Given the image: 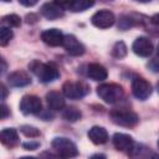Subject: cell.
I'll return each instance as SVG.
<instances>
[{"mask_svg": "<svg viewBox=\"0 0 159 159\" xmlns=\"http://www.w3.org/2000/svg\"><path fill=\"white\" fill-rule=\"evenodd\" d=\"M29 68L42 83L53 82L60 77V72L53 63H42L39 61H32L29 65Z\"/></svg>", "mask_w": 159, "mask_h": 159, "instance_id": "1", "label": "cell"}, {"mask_svg": "<svg viewBox=\"0 0 159 159\" xmlns=\"http://www.w3.org/2000/svg\"><path fill=\"white\" fill-rule=\"evenodd\" d=\"M97 94L102 101L108 104L118 103L124 97V91L122 86L117 83H102L97 87Z\"/></svg>", "mask_w": 159, "mask_h": 159, "instance_id": "2", "label": "cell"}, {"mask_svg": "<svg viewBox=\"0 0 159 159\" xmlns=\"http://www.w3.org/2000/svg\"><path fill=\"white\" fill-rule=\"evenodd\" d=\"M53 150L57 153V155L62 157V158H73L78 155V149L76 147V144L70 140L68 138L65 137H57L53 138L52 143H51Z\"/></svg>", "mask_w": 159, "mask_h": 159, "instance_id": "3", "label": "cell"}, {"mask_svg": "<svg viewBox=\"0 0 159 159\" xmlns=\"http://www.w3.org/2000/svg\"><path fill=\"white\" fill-rule=\"evenodd\" d=\"M109 117L113 123L122 127H134L139 120L137 113L128 109H113L111 111Z\"/></svg>", "mask_w": 159, "mask_h": 159, "instance_id": "4", "label": "cell"}, {"mask_svg": "<svg viewBox=\"0 0 159 159\" xmlns=\"http://www.w3.org/2000/svg\"><path fill=\"white\" fill-rule=\"evenodd\" d=\"M62 92L67 98L71 99H80L84 97L89 92V87L83 83V82H73V81H67L62 86Z\"/></svg>", "mask_w": 159, "mask_h": 159, "instance_id": "5", "label": "cell"}, {"mask_svg": "<svg viewBox=\"0 0 159 159\" xmlns=\"http://www.w3.org/2000/svg\"><path fill=\"white\" fill-rule=\"evenodd\" d=\"M132 93L135 98L145 101L152 94V84L143 77H134L132 80Z\"/></svg>", "mask_w": 159, "mask_h": 159, "instance_id": "6", "label": "cell"}, {"mask_svg": "<svg viewBox=\"0 0 159 159\" xmlns=\"http://www.w3.org/2000/svg\"><path fill=\"white\" fill-rule=\"evenodd\" d=\"M20 111L24 114H36L42 111V102L37 96L27 94L20 101Z\"/></svg>", "mask_w": 159, "mask_h": 159, "instance_id": "7", "label": "cell"}, {"mask_svg": "<svg viewBox=\"0 0 159 159\" xmlns=\"http://www.w3.org/2000/svg\"><path fill=\"white\" fill-rule=\"evenodd\" d=\"M114 21H116L114 14L109 10H106V9L97 11L91 17V22L98 29H108L114 24Z\"/></svg>", "mask_w": 159, "mask_h": 159, "instance_id": "8", "label": "cell"}, {"mask_svg": "<svg viewBox=\"0 0 159 159\" xmlns=\"http://www.w3.org/2000/svg\"><path fill=\"white\" fill-rule=\"evenodd\" d=\"M62 46L66 50V52L72 56H81L84 53V46L73 35H65Z\"/></svg>", "mask_w": 159, "mask_h": 159, "instance_id": "9", "label": "cell"}, {"mask_svg": "<svg viewBox=\"0 0 159 159\" xmlns=\"http://www.w3.org/2000/svg\"><path fill=\"white\" fill-rule=\"evenodd\" d=\"M132 50L137 56L140 57H148L149 55H152L153 52V43L152 41L145 37V36H140L138 39H135V41L132 45Z\"/></svg>", "mask_w": 159, "mask_h": 159, "instance_id": "10", "label": "cell"}, {"mask_svg": "<svg viewBox=\"0 0 159 159\" xmlns=\"http://www.w3.org/2000/svg\"><path fill=\"white\" fill-rule=\"evenodd\" d=\"M63 37L65 35L58 30V29H47L41 34V40L52 47L60 46L63 42Z\"/></svg>", "mask_w": 159, "mask_h": 159, "instance_id": "11", "label": "cell"}, {"mask_svg": "<svg viewBox=\"0 0 159 159\" xmlns=\"http://www.w3.org/2000/svg\"><path fill=\"white\" fill-rule=\"evenodd\" d=\"M113 145L119 152H129L133 148L134 142H133V138L128 134L116 133L113 135Z\"/></svg>", "mask_w": 159, "mask_h": 159, "instance_id": "12", "label": "cell"}, {"mask_svg": "<svg viewBox=\"0 0 159 159\" xmlns=\"http://www.w3.org/2000/svg\"><path fill=\"white\" fill-rule=\"evenodd\" d=\"M41 15L48 20H56L63 16V9L56 2H46L41 6Z\"/></svg>", "mask_w": 159, "mask_h": 159, "instance_id": "13", "label": "cell"}, {"mask_svg": "<svg viewBox=\"0 0 159 159\" xmlns=\"http://www.w3.org/2000/svg\"><path fill=\"white\" fill-rule=\"evenodd\" d=\"M7 82L12 87H25L31 83V78L25 71H15L9 75Z\"/></svg>", "mask_w": 159, "mask_h": 159, "instance_id": "14", "label": "cell"}, {"mask_svg": "<svg viewBox=\"0 0 159 159\" xmlns=\"http://www.w3.org/2000/svg\"><path fill=\"white\" fill-rule=\"evenodd\" d=\"M88 138L93 144H104L108 140V133L103 127L99 125H94L88 130Z\"/></svg>", "mask_w": 159, "mask_h": 159, "instance_id": "15", "label": "cell"}, {"mask_svg": "<svg viewBox=\"0 0 159 159\" xmlns=\"http://www.w3.org/2000/svg\"><path fill=\"white\" fill-rule=\"evenodd\" d=\"M0 139L1 143L9 148H12L19 143V135L14 128H4L0 133Z\"/></svg>", "mask_w": 159, "mask_h": 159, "instance_id": "16", "label": "cell"}, {"mask_svg": "<svg viewBox=\"0 0 159 159\" xmlns=\"http://www.w3.org/2000/svg\"><path fill=\"white\" fill-rule=\"evenodd\" d=\"M46 102H47L48 107L53 111H60V109L65 108V99L60 92H56V91L48 92L46 94Z\"/></svg>", "mask_w": 159, "mask_h": 159, "instance_id": "17", "label": "cell"}, {"mask_svg": "<svg viewBox=\"0 0 159 159\" xmlns=\"http://www.w3.org/2000/svg\"><path fill=\"white\" fill-rule=\"evenodd\" d=\"M107 70L99 63H91L87 67V76L93 81H103L107 78Z\"/></svg>", "mask_w": 159, "mask_h": 159, "instance_id": "18", "label": "cell"}, {"mask_svg": "<svg viewBox=\"0 0 159 159\" xmlns=\"http://www.w3.org/2000/svg\"><path fill=\"white\" fill-rule=\"evenodd\" d=\"M93 4H94V0H73V2L68 10H71L73 12H82V11L92 7Z\"/></svg>", "mask_w": 159, "mask_h": 159, "instance_id": "19", "label": "cell"}, {"mask_svg": "<svg viewBox=\"0 0 159 159\" xmlns=\"http://www.w3.org/2000/svg\"><path fill=\"white\" fill-rule=\"evenodd\" d=\"M81 111L77 109L76 107H66L62 112V117L67 122H77L81 118Z\"/></svg>", "mask_w": 159, "mask_h": 159, "instance_id": "20", "label": "cell"}, {"mask_svg": "<svg viewBox=\"0 0 159 159\" xmlns=\"http://www.w3.org/2000/svg\"><path fill=\"white\" fill-rule=\"evenodd\" d=\"M127 52H128V50H127V46H125V43L123 41L116 42L113 48H112V56L114 58H119L120 60V58L127 56Z\"/></svg>", "mask_w": 159, "mask_h": 159, "instance_id": "21", "label": "cell"}, {"mask_svg": "<svg viewBox=\"0 0 159 159\" xmlns=\"http://www.w3.org/2000/svg\"><path fill=\"white\" fill-rule=\"evenodd\" d=\"M1 22L2 25L7 26V27H19L21 25V19L20 16L15 15V14H10V15H6L1 19Z\"/></svg>", "mask_w": 159, "mask_h": 159, "instance_id": "22", "label": "cell"}, {"mask_svg": "<svg viewBox=\"0 0 159 159\" xmlns=\"http://www.w3.org/2000/svg\"><path fill=\"white\" fill-rule=\"evenodd\" d=\"M12 37H14V32L11 27L2 26L0 29V45L1 46H6L10 42V40H12Z\"/></svg>", "mask_w": 159, "mask_h": 159, "instance_id": "23", "label": "cell"}, {"mask_svg": "<svg viewBox=\"0 0 159 159\" xmlns=\"http://www.w3.org/2000/svg\"><path fill=\"white\" fill-rule=\"evenodd\" d=\"M20 132L27 137V138H36L40 135V130L34 127V125H29V124H25V125H21L20 127Z\"/></svg>", "mask_w": 159, "mask_h": 159, "instance_id": "24", "label": "cell"}, {"mask_svg": "<svg viewBox=\"0 0 159 159\" xmlns=\"http://www.w3.org/2000/svg\"><path fill=\"white\" fill-rule=\"evenodd\" d=\"M135 25V21L132 16L129 15H123L120 19H119V22H118V27L122 29V30H128L129 27L134 26Z\"/></svg>", "mask_w": 159, "mask_h": 159, "instance_id": "25", "label": "cell"}, {"mask_svg": "<svg viewBox=\"0 0 159 159\" xmlns=\"http://www.w3.org/2000/svg\"><path fill=\"white\" fill-rule=\"evenodd\" d=\"M147 66H148V68H149L150 71H153V72H159V58L152 60Z\"/></svg>", "mask_w": 159, "mask_h": 159, "instance_id": "26", "label": "cell"}, {"mask_svg": "<svg viewBox=\"0 0 159 159\" xmlns=\"http://www.w3.org/2000/svg\"><path fill=\"white\" fill-rule=\"evenodd\" d=\"M53 2H56L62 9H70V6L72 5L73 0H53Z\"/></svg>", "mask_w": 159, "mask_h": 159, "instance_id": "27", "label": "cell"}, {"mask_svg": "<svg viewBox=\"0 0 159 159\" xmlns=\"http://www.w3.org/2000/svg\"><path fill=\"white\" fill-rule=\"evenodd\" d=\"M22 147L26 149V150H35L40 147V143L39 142H29V143H24Z\"/></svg>", "mask_w": 159, "mask_h": 159, "instance_id": "28", "label": "cell"}, {"mask_svg": "<svg viewBox=\"0 0 159 159\" xmlns=\"http://www.w3.org/2000/svg\"><path fill=\"white\" fill-rule=\"evenodd\" d=\"M19 2H20L21 5H24V6H27V7H30V6H34V5H36V4L39 2V0H19Z\"/></svg>", "mask_w": 159, "mask_h": 159, "instance_id": "29", "label": "cell"}, {"mask_svg": "<svg viewBox=\"0 0 159 159\" xmlns=\"http://www.w3.org/2000/svg\"><path fill=\"white\" fill-rule=\"evenodd\" d=\"M0 111H1V118H2V119L6 118L7 114H9V109H7V107H6L4 103L1 104V109H0Z\"/></svg>", "mask_w": 159, "mask_h": 159, "instance_id": "30", "label": "cell"}, {"mask_svg": "<svg viewBox=\"0 0 159 159\" xmlns=\"http://www.w3.org/2000/svg\"><path fill=\"white\" fill-rule=\"evenodd\" d=\"M0 91H1V99L4 101V99H5V97H6V94H7L6 87H5L4 84H1V86H0Z\"/></svg>", "mask_w": 159, "mask_h": 159, "instance_id": "31", "label": "cell"}, {"mask_svg": "<svg viewBox=\"0 0 159 159\" xmlns=\"http://www.w3.org/2000/svg\"><path fill=\"white\" fill-rule=\"evenodd\" d=\"M152 22H153L154 25L159 26V14H155V15L152 16Z\"/></svg>", "mask_w": 159, "mask_h": 159, "instance_id": "32", "label": "cell"}, {"mask_svg": "<svg viewBox=\"0 0 159 159\" xmlns=\"http://www.w3.org/2000/svg\"><path fill=\"white\" fill-rule=\"evenodd\" d=\"M134 1H138V2H149L150 0H134Z\"/></svg>", "mask_w": 159, "mask_h": 159, "instance_id": "33", "label": "cell"}, {"mask_svg": "<svg viewBox=\"0 0 159 159\" xmlns=\"http://www.w3.org/2000/svg\"><path fill=\"white\" fill-rule=\"evenodd\" d=\"M157 52H158V55H159V43H158V47H157Z\"/></svg>", "mask_w": 159, "mask_h": 159, "instance_id": "34", "label": "cell"}, {"mask_svg": "<svg viewBox=\"0 0 159 159\" xmlns=\"http://www.w3.org/2000/svg\"><path fill=\"white\" fill-rule=\"evenodd\" d=\"M4 2H9V1H11V0H2Z\"/></svg>", "mask_w": 159, "mask_h": 159, "instance_id": "35", "label": "cell"}, {"mask_svg": "<svg viewBox=\"0 0 159 159\" xmlns=\"http://www.w3.org/2000/svg\"><path fill=\"white\" fill-rule=\"evenodd\" d=\"M157 89H158V93H159V83H158V86H157Z\"/></svg>", "mask_w": 159, "mask_h": 159, "instance_id": "36", "label": "cell"}, {"mask_svg": "<svg viewBox=\"0 0 159 159\" xmlns=\"http://www.w3.org/2000/svg\"><path fill=\"white\" fill-rule=\"evenodd\" d=\"M158 149H159V140H158Z\"/></svg>", "mask_w": 159, "mask_h": 159, "instance_id": "37", "label": "cell"}]
</instances>
